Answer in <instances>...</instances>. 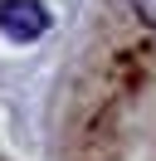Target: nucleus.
I'll return each mask as SVG.
<instances>
[{"label": "nucleus", "mask_w": 156, "mask_h": 161, "mask_svg": "<svg viewBox=\"0 0 156 161\" xmlns=\"http://www.w3.org/2000/svg\"><path fill=\"white\" fill-rule=\"evenodd\" d=\"M44 30H49V10L39 0H5V5H0V34H5V39L29 44Z\"/></svg>", "instance_id": "nucleus-1"}, {"label": "nucleus", "mask_w": 156, "mask_h": 161, "mask_svg": "<svg viewBox=\"0 0 156 161\" xmlns=\"http://www.w3.org/2000/svg\"><path fill=\"white\" fill-rule=\"evenodd\" d=\"M132 15L146 25V30H156V0H132Z\"/></svg>", "instance_id": "nucleus-2"}]
</instances>
